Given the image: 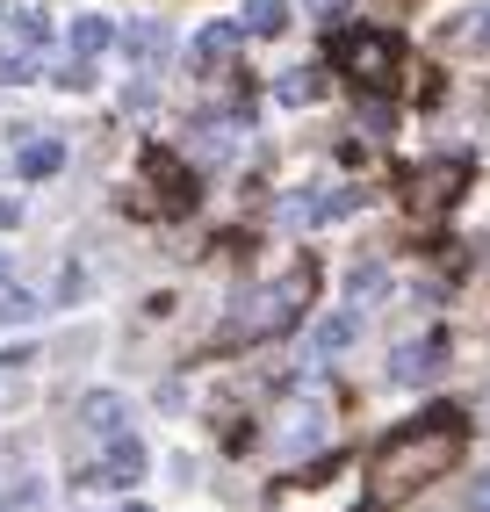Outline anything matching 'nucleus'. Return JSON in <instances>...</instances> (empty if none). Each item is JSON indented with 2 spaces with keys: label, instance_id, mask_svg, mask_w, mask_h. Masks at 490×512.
<instances>
[{
  "label": "nucleus",
  "instance_id": "14",
  "mask_svg": "<svg viewBox=\"0 0 490 512\" xmlns=\"http://www.w3.org/2000/svg\"><path fill=\"white\" fill-rule=\"evenodd\" d=\"M318 433H325V404H318V397H310V404H296V412L282 419V440H289V448H310Z\"/></svg>",
  "mask_w": 490,
  "mask_h": 512
},
{
  "label": "nucleus",
  "instance_id": "5",
  "mask_svg": "<svg viewBox=\"0 0 490 512\" xmlns=\"http://www.w3.org/2000/svg\"><path fill=\"white\" fill-rule=\"evenodd\" d=\"M238 51H245V22H209V29H195V44H188V58L202 65V73L231 65Z\"/></svg>",
  "mask_w": 490,
  "mask_h": 512
},
{
  "label": "nucleus",
  "instance_id": "7",
  "mask_svg": "<svg viewBox=\"0 0 490 512\" xmlns=\"http://www.w3.org/2000/svg\"><path fill=\"white\" fill-rule=\"evenodd\" d=\"M361 339V311H332V318H318L310 325V354L318 361H332V354H346Z\"/></svg>",
  "mask_w": 490,
  "mask_h": 512
},
{
  "label": "nucleus",
  "instance_id": "26",
  "mask_svg": "<svg viewBox=\"0 0 490 512\" xmlns=\"http://www.w3.org/2000/svg\"><path fill=\"white\" fill-rule=\"evenodd\" d=\"M123 512H152V505H123Z\"/></svg>",
  "mask_w": 490,
  "mask_h": 512
},
{
  "label": "nucleus",
  "instance_id": "22",
  "mask_svg": "<svg viewBox=\"0 0 490 512\" xmlns=\"http://www.w3.org/2000/svg\"><path fill=\"white\" fill-rule=\"evenodd\" d=\"M8 224H22V202H0V231H8Z\"/></svg>",
  "mask_w": 490,
  "mask_h": 512
},
{
  "label": "nucleus",
  "instance_id": "6",
  "mask_svg": "<svg viewBox=\"0 0 490 512\" xmlns=\"http://www.w3.org/2000/svg\"><path fill=\"white\" fill-rule=\"evenodd\" d=\"M440 361H447V339L433 332V339H418V347H397L390 354V383H433V375H440Z\"/></svg>",
  "mask_w": 490,
  "mask_h": 512
},
{
  "label": "nucleus",
  "instance_id": "12",
  "mask_svg": "<svg viewBox=\"0 0 490 512\" xmlns=\"http://www.w3.org/2000/svg\"><path fill=\"white\" fill-rule=\"evenodd\" d=\"M238 22L253 29V37H282L289 29V0H238Z\"/></svg>",
  "mask_w": 490,
  "mask_h": 512
},
{
  "label": "nucleus",
  "instance_id": "23",
  "mask_svg": "<svg viewBox=\"0 0 490 512\" xmlns=\"http://www.w3.org/2000/svg\"><path fill=\"white\" fill-rule=\"evenodd\" d=\"M476 505H483V512H490V476H483V484H476Z\"/></svg>",
  "mask_w": 490,
  "mask_h": 512
},
{
  "label": "nucleus",
  "instance_id": "17",
  "mask_svg": "<svg viewBox=\"0 0 490 512\" xmlns=\"http://www.w3.org/2000/svg\"><path fill=\"white\" fill-rule=\"evenodd\" d=\"M454 44H462V51H490V0H483V8H469L462 22H454Z\"/></svg>",
  "mask_w": 490,
  "mask_h": 512
},
{
  "label": "nucleus",
  "instance_id": "20",
  "mask_svg": "<svg viewBox=\"0 0 490 512\" xmlns=\"http://www.w3.org/2000/svg\"><path fill=\"white\" fill-rule=\"evenodd\" d=\"M0 318H8V325H29V318H37V296H22V289L0 282Z\"/></svg>",
  "mask_w": 490,
  "mask_h": 512
},
{
  "label": "nucleus",
  "instance_id": "4",
  "mask_svg": "<svg viewBox=\"0 0 490 512\" xmlns=\"http://www.w3.org/2000/svg\"><path fill=\"white\" fill-rule=\"evenodd\" d=\"M137 476H145V440H137V433H109V455H101L80 484L87 491H109V484H137Z\"/></svg>",
  "mask_w": 490,
  "mask_h": 512
},
{
  "label": "nucleus",
  "instance_id": "21",
  "mask_svg": "<svg viewBox=\"0 0 490 512\" xmlns=\"http://www.w3.org/2000/svg\"><path fill=\"white\" fill-rule=\"evenodd\" d=\"M58 87H73V94H80V87H94V73H87V58H65V65H58Z\"/></svg>",
  "mask_w": 490,
  "mask_h": 512
},
{
  "label": "nucleus",
  "instance_id": "3",
  "mask_svg": "<svg viewBox=\"0 0 490 512\" xmlns=\"http://www.w3.org/2000/svg\"><path fill=\"white\" fill-rule=\"evenodd\" d=\"M332 51H339L346 73L368 80V87H390V80H397V44H390V37H375V29H346Z\"/></svg>",
  "mask_w": 490,
  "mask_h": 512
},
{
  "label": "nucleus",
  "instance_id": "24",
  "mask_svg": "<svg viewBox=\"0 0 490 512\" xmlns=\"http://www.w3.org/2000/svg\"><path fill=\"white\" fill-rule=\"evenodd\" d=\"M303 8H318V15H332V8H339V0H303Z\"/></svg>",
  "mask_w": 490,
  "mask_h": 512
},
{
  "label": "nucleus",
  "instance_id": "9",
  "mask_svg": "<svg viewBox=\"0 0 490 512\" xmlns=\"http://www.w3.org/2000/svg\"><path fill=\"white\" fill-rule=\"evenodd\" d=\"M116 44H123V58H137V65H159L173 37H166L159 22H130V29H116Z\"/></svg>",
  "mask_w": 490,
  "mask_h": 512
},
{
  "label": "nucleus",
  "instance_id": "8",
  "mask_svg": "<svg viewBox=\"0 0 490 512\" xmlns=\"http://www.w3.org/2000/svg\"><path fill=\"white\" fill-rule=\"evenodd\" d=\"M73 419H80L94 440H109V433H123V419H130V412H123V397H116V390H87Z\"/></svg>",
  "mask_w": 490,
  "mask_h": 512
},
{
  "label": "nucleus",
  "instance_id": "19",
  "mask_svg": "<svg viewBox=\"0 0 490 512\" xmlns=\"http://www.w3.org/2000/svg\"><path fill=\"white\" fill-rule=\"evenodd\" d=\"M318 94H325L318 73H282V101H289V109H303V101H318Z\"/></svg>",
  "mask_w": 490,
  "mask_h": 512
},
{
  "label": "nucleus",
  "instance_id": "11",
  "mask_svg": "<svg viewBox=\"0 0 490 512\" xmlns=\"http://www.w3.org/2000/svg\"><path fill=\"white\" fill-rule=\"evenodd\" d=\"M116 44V22L109 15H80L73 29H65V51H73V58H94V51H109Z\"/></svg>",
  "mask_w": 490,
  "mask_h": 512
},
{
  "label": "nucleus",
  "instance_id": "25",
  "mask_svg": "<svg viewBox=\"0 0 490 512\" xmlns=\"http://www.w3.org/2000/svg\"><path fill=\"white\" fill-rule=\"evenodd\" d=\"M0 282H8V253H0Z\"/></svg>",
  "mask_w": 490,
  "mask_h": 512
},
{
  "label": "nucleus",
  "instance_id": "10",
  "mask_svg": "<svg viewBox=\"0 0 490 512\" xmlns=\"http://www.w3.org/2000/svg\"><path fill=\"white\" fill-rule=\"evenodd\" d=\"M44 15L37 8H0V44H22V51H44Z\"/></svg>",
  "mask_w": 490,
  "mask_h": 512
},
{
  "label": "nucleus",
  "instance_id": "16",
  "mask_svg": "<svg viewBox=\"0 0 490 512\" xmlns=\"http://www.w3.org/2000/svg\"><path fill=\"white\" fill-rule=\"evenodd\" d=\"M65 166V145H51V138H37V145H22V174L29 181H44V174H58Z\"/></svg>",
  "mask_w": 490,
  "mask_h": 512
},
{
  "label": "nucleus",
  "instance_id": "18",
  "mask_svg": "<svg viewBox=\"0 0 490 512\" xmlns=\"http://www.w3.org/2000/svg\"><path fill=\"white\" fill-rule=\"evenodd\" d=\"M346 296H354V303L382 296V267H375V260H361V267H346Z\"/></svg>",
  "mask_w": 490,
  "mask_h": 512
},
{
  "label": "nucleus",
  "instance_id": "13",
  "mask_svg": "<svg viewBox=\"0 0 490 512\" xmlns=\"http://www.w3.org/2000/svg\"><path fill=\"white\" fill-rule=\"evenodd\" d=\"M145 174L166 188V202H195V181L181 174V159H173V152H145Z\"/></svg>",
  "mask_w": 490,
  "mask_h": 512
},
{
  "label": "nucleus",
  "instance_id": "2",
  "mask_svg": "<svg viewBox=\"0 0 490 512\" xmlns=\"http://www.w3.org/2000/svg\"><path fill=\"white\" fill-rule=\"evenodd\" d=\"M303 303H310V267H296V275L267 282L253 296H238L231 318H224V339H274V332H289L303 318Z\"/></svg>",
  "mask_w": 490,
  "mask_h": 512
},
{
  "label": "nucleus",
  "instance_id": "1",
  "mask_svg": "<svg viewBox=\"0 0 490 512\" xmlns=\"http://www.w3.org/2000/svg\"><path fill=\"white\" fill-rule=\"evenodd\" d=\"M454 455H462V412H426L418 426H404V433H390V448L375 455V484L382 491H404V484H418V476H440Z\"/></svg>",
  "mask_w": 490,
  "mask_h": 512
},
{
  "label": "nucleus",
  "instance_id": "15",
  "mask_svg": "<svg viewBox=\"0 0 490 512\" xmlns=\"http://www.w3.org/2000/svg\"><path fill=\"white\" fill-rule=\"evenodd\" d=\"M44 73V51H22V44H0V87H22Z\"/></svg>",
  "mask_w": 490,
  "mask_h": 512
}]
</instances>
